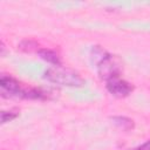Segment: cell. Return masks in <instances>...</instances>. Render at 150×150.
Segmentation results:
<instances>
[{"label":"cell","instance_id":"obj_1","mask_svg":"<svg viewBox=\"0 0 150 150\" xmlns=\"http://www.w3.org/2000/svg\"><path fill=\"white\" fill-rule=\"evenodd\" d=\"M91 59L96 63L97 73L101 79L108 81L110 79L120 76L121 66L111 54L105 52L100 46H95L91 49Z\"/></svg>","mask_w":150,"mask_h":150},{"label":"cell","instance_id":"obj_2","mask_svg":"<svg viewBox=\"0 0 150 150\" xmlns=\"http://www.w3.org/2000/svg\"><path fill=\"white\" fill-rule=\"evenodd\" d=\"M43 77L55 84L59 86H64V87H82L84 84V80L81 77V75L71 69L62 68L61 67H55V68H49L45 71Z\"/></svg>","mask_w":150,"mask_h":150},{"label":"cell","instance_id":"obj_3","mask_svg":"<svg viewBox=\"0 0 150 150\" xmlns=\"http://www.w3.org/2000/svg\"><path fill=\"white\" fill-rule=\"evenodd\" d=\"M105 87H107V90L116 97H125L129 94H131L134 89V87L129 82L120 77H114V79L108 80Z\"/></svg>","mask_w":150,"mask_h":150},{"label":"cell","instance_id":"obj_4","mask_svg":"<svg viewBox=\"0 0 150 150\" xmlns=\"http://www.w3.org/2000/svg\"><path fill=\"white\" fill-rule=\"evenodd\" d=\"M0 87H1V89H2V94H5V93H7L8 94V96H15V97H21V98H23V96H25V91H26V89L25 88H22L21 86H20V83L15 80V79H13V77H11V76H7V75H1V77H0Z\"/></svg>","mask_w":150,"mask_h":150},{"label":"cell","instance_id":"obj_5","mask_svg":"<svg viewBox=\"0 0 150 150\" xmlns=\"http://www.w3.org/2000/svg\"><path fill=\"white\" fill-rule=\"evenodd\" d=\"M38 55L45 60L46 62L50 63V64H54L55 67H61L62 63H61V59L60 56L54 52V50H50V49H47V48H40L38 52Z\"/></svg>","mask_w":150,"mask_h":150},{"label":"cell","instance_id":"obj_6","mask_svg":"<svg viewBox=\"0 0 150 150\" xmlns=\"http://www.w3.org/2000/svg\"><path fill=\"white\" fill-rule=\"evenodd\" d=\"M111 121L114 122L115 125H117L122 130L128 131V130L134 129V121L125 116H114L111 117Z\"/></svg>","mask_w":150,"mask_h":150},{"label":"cell","instance_id":"obj_7","mask_svg":"<svg viewBox=\"0 0 150 150\" xmlns=\"http://www.w3.org/2000/svg\"><path fill=\"white\" fill-rule=\"evenodd\" d=\"M19 48L21 50H23V52H27V53H30V52H33L35 49L38 52L40 49V48H38V43L35 41H33V40H23V41H21L19 43Z\"/></svg>","mask_w":150,"mask_h":150},{"label":"cell","instance_id":"obj_8","mask_svg":"<svg viewBox=\"0 0 150 150\" xmlns=\"http://www.w3.org/2000/svg\"><path fill=\"white\" fill-rule=\"evenodd\" d=\"M18 115H19V112H16V111H1V123L9 122V121L14 120Z\"/></svg>","mask_w":150,"mask_h":150},{"label":"cell","instance_id":"obj_9","mask_svg":"<svg viewBox=\"0 0 150 150\" xmlns=\"http://www.w3.org/2000/svg\"><path fill=\"white\" fill-rule=\"evenodd\" d=\"M132 150H150V139L146 141L145 143H143L142 145H139V146L132 149Z\"/></svg>","mask_w":150,"mask_h":150}]
</instances>
